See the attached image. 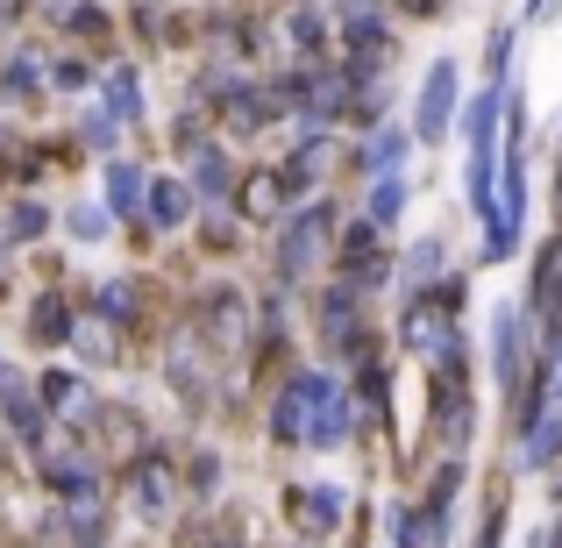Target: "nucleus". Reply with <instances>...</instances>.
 I'll list each match as a JSON object with an SVG mask.
<instances>
[{"instance_id":"nucleus-3","label":"nucleus","mask_w":562,"mask_h":548,"mask_svg":"<svg viewBox=\"0 0 562 548\" xmlns=\"http://www.w3.org/2000/svg\"><path fill=\"white\" fill-rule=\"evenodd\" d=\"M406 157V136H378V150H371V165H398Z\"/></svg>"},{"instance_id":"nucleus-1","label":"nucleus","mask_w":562,"mask_h":548,"mask_svg":"<svg viewBox=\"0 0 562 548\" xmlns=\"http://www.w3.org/2000/svg\"><path fill=\"white\" fill-rule=\"evenodd\" d=\"M449 108H456V65H435L427 71V93H420V136H441Z\"/></svg>"},{"instance_id":"nucleus-2","label":"nucleus","mask_w":562,"mask_h":548,"mask_svg":"<svg viewBox=\"0 0 562 548\" xmlns=\"http://www.w3.org/2000/svg\"><path fill=\"white\" fill-rule=\"evenodd\" d=\"M371 214H378V221H392V214H398V179L371 192Z\"/></svg>"}]
</instances>
